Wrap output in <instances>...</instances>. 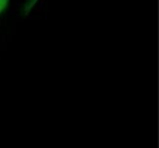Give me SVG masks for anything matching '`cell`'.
<instances>
[{
  "instance_id": "cell-1",
  "label": "cell",
  "mask_w": 159,
  "mask_h": 148,
  "mask_svg": "<svg viewBox=\"0 0 159 148\" xmlns=\"http://www.w3.org/2000/svg\"><path fill=\"white\" fill-rule=\"evenodd\" d=\"M7 4H9V0H0V14L6 9Z\"/></svg>"
}]
</instances>
